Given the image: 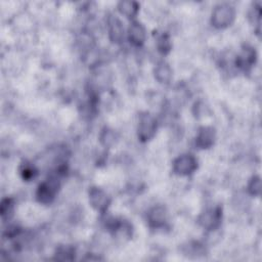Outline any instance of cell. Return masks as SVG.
Instances as JSON below:
<instances>
[{
    "instance_id": "12",
    "label": "cell",
    "mask_w": 262,
    "mask_h": 262,
    "mask_svg": "<svg viewBox=\"0 0 262 262\" xmlns=\"http://www.w3.org/2000/svg\"><path fill=\"white\" fill-rule=\"evenodd\" d=\"M119 11L127 18H133L139 11V5L135 2H121L119 4Z\"/></svg>"
},
{
    "instance_id": "3",
    "label": "cell",
    "mask_w": 262,
    "mask_h": 262,
    "mask_svg": "<svg viewBox=\"0 0 262 262\" xmlns=\"http://www.w3.org/2000/svg\"><path fill=\"white\" fill-rule=\"evenodd\" d=\"M157 130V122L155 118L149 113H144L140 117L139 124V138L143 142H147L151 140Z\"/></svg>"
},
{
    "instance_id": "17",
    "label": "cell",
    "mask_w": 262,
    "mask_h": 262,
    "mask_svg": "<svg viewBox=\"0 0 262 262\" xmlns=\"http://www.w3.org/2000/svg\"><path fill=\"white\" fill-rule=\"evenodd\" d=\"M21 173H22V176L24 179H27V180H30L31 178H34L35 175H36V170L34 167H32L30 165H28V164H25L23 169L21 170Z\"/></svg>"
},
{
    "instance_id": "10",
    "label": "cell",
    "mask_w": 262,
    "mask_h": 262,
    "mask_svg": "<svg viewBox=\"0 0 262 262\" xmlns=\"http://www.w3.org/2000/svg\"><path fill=\"white\" fill-rule=\"evenodd\" d=\"M155 77L161 83H168L172 77V72L166 62H160L155 69Z\"/></svg>"
},
{
    "instance_id": "6",
    "label": "cell",
    "mask_w": 262,
    "mask_h": 262,
    "mask_svg": "<svg viewBox=\"0 0 262 262\" xmlns=\"http://www.w3.org/2000/svg\"><path fill=\"white\" fill-rule=\"evenodd\" d=\"M128 37L133 44L137 46L143 45L146 40V30L144 26L139 22H134L133 24H130L128 30Z\"/></svg>"
},
{
    "instance_id": "9",
    "label": "cell",
    "mask_w": 262,
    "mask_h": 262,
    "mask_svg": "<svg viewBox=\"0 0 262 262\" xmlns=\"http://www.w3.org/2000/svg\"><path fill=\"white\" fill-rule=\"evenodd\" d=\"M109 32H110V38L113 42L119 43L123 40L124 29L119 19L111 18L109 20Z\"/></svg>"
},
{
    "instance_id": "14",
    "label": "cell",
    "mask_w": 262,
    "mask_h": 262,
    "mask_svg": "<svg viewBox=\"0 0 262 262\" xmlns=\"http://www.w3.org/2000/svg\"><path fill=\"white\" fill-rule=\"evenodd\" d=\"M13 208H14V202L12 199H4L2 202V205H0V214H2V217L8 218L10 214H12L13 212Z\"/></svg>"
},
{
    "instance_id": "11",
    "label": "cell",
    "mask_w": 262,
    "mask_h": 262,
    "mask_svg": "<svg viewBox=\"0 0 262 262\" xmlns=\"http://www.w3.org/2000/svg\"><path fill=\"white\" fill-rule=\"evenodd\" d=\"M149 221L152 226L159 227L164 225L166 221V213L162 207L154 208L149 214Z\"/></svg>"
},
{
    "instance_id": "4",
    "label": "cell",
    "mask_w": 262,
    "mask_h": 262,
    "mask_svg": "<svg viewBox=\"0 0 262 262\" xmlns=\"http://www.w3.org/2000/svg\"><path fill=\"white\" fill-rule=\"evenodd\" d=\"M58 183L55 179H49L42 182L37 189V199L43 204H48L54 199Z\"/></svg>"
},
{
    "instance_id": "16",
    "label": "cell",
    "mask_w": 262,
    "mask_h": 262,
    "mask_svg": "<svg viewBox=\"0 0 262 262\" xmlns=\"http://www.w3.org/2000/svg\"><path fill=\"white\" fill-rule=\"evenodd\" d=\"M248 189H249L251 194H254V195H259L260 194V191H261V180H260V178L258 176L252 177V179L249 182Z\"/></svg>"
},
{
    "instance_id": "2",
    "label": "cell",
    "mask_w": 262,
    "mask_h": 262,
    "mask_svg": "<svg viewBox=\"0 0 262 262\" xmlns=\"http://www.w3.org/2000/svg\"><path fill=\"white\" fill-rule=\"evenodd\" d=\"M198 167V161L189 154L181 155L173 162V170L179 175H189Z\"/></svg>"
},
{
    "instance_id": "7",
    "label": "cell",
    "mask_w": 262,
    "mask_h": 262,
    "mask_svg": "<svg viewBox=\"0 0 262 262\" xmlns=\"http://www.w3.org/2000/svg\"><path fill=\"white\" fill-rule=\"evenodd\" d=\"M215 140V131L212 127H202L199 130L198 137L195 140V145L200 149H208L210 148Z\"/></svg>"
},
{
    "instance_id": "5",
    "label": "cell",
    "mask_w": 262,
    "mask_h": 262,
    "mask_svg": "<svg viewBox=\"0 0 262 262\" xmlns=\"http://www.w3.org/2000/svg\"><path fill=\"white\" fill-rule=\"evenodd\" d=\"M89 201L93 208H95L97 211L104 212L107 210L110 200L108 194L101 188L98 187H92L89 191Z\"/></svg>"
},
{
    "instance_id": "13",
    "label": "cell",
    "mask_w": 262,
    "mask_h": 262,
    "mask_svg": "<svg viewBox=\"0 0 262 262\" xmlns=\"http://www.w3.org/2000/svg\"><path fill=\"white\" fill-rule=\"evenodd\" d=\"M56 259L58 260H72L74 259L75 256V250L69 246H66V247H60L56 254Z\"/></svg>"
},
{
    "instance_id": "15",
    "label": "cell",
    "mask_w": 262,
    "mask_h": 262,
    "mask_svg": "<svg viewBox=\"0 0 262 262\" xmlns=\"http://www.w3.org/2000/svg\"><path fill=\"white\" fill-rule=\"evenodd\" d=\"M170 47H171V44H170V39H169L168 35L163 34L161 37H159L158 48L161 52L167 53L170 50Z\"/></svg>"
},
{
    "instance_id": "1",
    "label": "cell",
    "mask_w": 262,
    "mask_h": 262,
    "mask_svg": "<svg viewBox=\"0 0 262 262\" xmlns=\"http://www.w3.org/2000/svg\"><path fill=\"white\" fill-rule=\"evenodd\" d=\"M235 19V10L228 5L218 6L212 14V24L216 28H224L231 25Z\"/></svg>"
},
{
    "instance_id": "8",
    "label": "cell",
    "mask_w": 262,
    "mask_h": 262,
    "mask_svg": "<svg viewBox=\"0 0 262 262\" xmlns=\"http://www.w3.org/2000/svg\"><path fill=\"white\" fill-rule=\"evenodd\" d=\"M220 220H221V209L220 208L208 210L200 218L201 224L208 229H213V228L217 227L220 223Z\"/></svg>"
}]
</instances>
